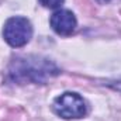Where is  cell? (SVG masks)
Masks as SVG:
<instances>
[{
    "instance_id": "cell-1",
    "label": "cell",
    "mask_w": 121,
    "mask_h": 121,
    "mask_svg": "<svg viewBox=\"0 0 121 121\" xmlns=\"http://www.w3.org/2000/svg\"><path fill=\"white\" fill-rule=\"evenodd\" d=\"M58 75L59 69L52 60L37 55L17 56L10 62L7 68V79L18 85H26V83L44 85Z\"/></svg>"
},
{
    "instance_id": "cell-2",
    "label": "cell",
    "mask_w": 121,
    "mask_h": 121,
    "mask_svg": "<svg viewBox=\"0 0 121 121\" xmlns=\"http://www.w3.org/2000/svg\"><path fill=\"white\" fill-rule=\"evenodd\" d=\"M52 110L56 116L65 120H76L85 117L89 113V106L86 100L78 93L66 91L54 100Z\"/></svg>"
},
{
    "instance_id": "cell-3",
    "label": "cell",
    "mask_w": 121,
    "mask_h": 121,
    "mask_svg": "<svg viewBox=\"0 0 121 121\" xmlns=\"http://www.w3.org/2000/svg\"><path fill=\"white\" fill-rule=\"evenodd\" d=\"M3 35L9 45L20 48L30 42L32 37V26L26 17H11L4 24Z\"/></svg>"
},
{
    "instance_id": "cell-4",
    "label": "cell",
    "mask_w": 121,
    "mask_h": 121,
    "mask_svg": "<svg viewBox=\"0 0 121 121\" xmlns=\"http://www.w3.org/2000/svg\"><path fill=\"white\" fill-rule=\"evenodd\" d=\"M51 27L59 35H70L76 30V17L69 10H58L51 16Z\"/></svg>"
},
{
    "instance_id": "cell-5",
    "label": "cell",
    "mask_w": 121,
    "mask_h": 121,
    "mask_svg": "<svg viewBox=\"0 0 121 121\" xmlns=\"http://www.w3.org/2000/svg\"><path fill=\"white\" fill-rule=\"evenodd\" d=\"M39 3L44 7H49V9H56L63 3V0H39Z\"/></svg>"
},
{
    "instance_id": "cell-6",
    "label": "cell",
    "mask_w": 121,
    "mask_h": 121,
    "mask_svg": "<svg viewBox=\"0 0 121 121\" xmlns=\"http://www.w3.org/2000/svg\"><path fill=\"white\" fill-rule=\"evenodd\" d=\"M107 86L111 87V89H114V90H117V91H121V78L120 79H116V80L107 82Z\"/></svg>"
},
{
    "instance_id": "cell-7",
    "label": "cell",
    "mask_w": 121,
    "mask_h": 121,
    "mask_svg": "<svg viewBox=\"0 0 121 121\" xmlns=\"http://www.w3.org/2000/svg\"><path fill=\"white\" fill-rule=\"evenodd\" d=\"M97 1H99V3H103V4H104V3H110V1H113V0H97Z\"/></svg>"
}]
</instances>
